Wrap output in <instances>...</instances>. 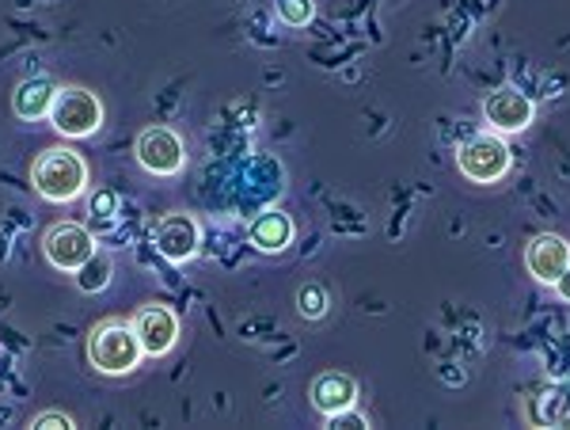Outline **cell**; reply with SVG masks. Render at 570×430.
<instances>
[{
	"label": "cell",
	"mask_w": 570,
	"mask_h": 430,
	"mask_svg": "<svg viewBox=\"0 0 570 430\" xmlns=\"http://www.w3.org/2000/svg\"><path fill=\"white\" fill-rule=\"evenodd\" d=\"M456 168L472 183H499L510 172V149H505L502 137L480 134L456 153Z\"/></svg>",
	"instance_id": "4"
},
{
	"label": "cell",
	"mask_w": 570,
	"mask_h": 430,
	"mask_svg": "<svg viewBox=\"0 0 570 430\" xmlns=\"http://www.w3.org/2000/svg\"><path fill=\"white\" fill-rule=\"evenodd\" d=\"M137 164L153 176H179L183 164H187V149H183L179 134L168 126H149L137 137Z\"/></svg>",
	"instance_id": "5"
},
{
	"label": "cell",
	"mask_w": 570,
	"mask_h": 430,
	"mask_svg": "<svg viewBox=\"0 0 570 430\" xmlns=\"http://www.w3.org/2000/svg\"><path fill=\"white\" fill-rule=\"evenodd\" d=\"M289 241H293V222H289V214H282V209L259 214L252 222V244L259 252H282V248H289Z\"/></svg>",
	"instance_id": "12"
},
{
	"label": "cell",
	"mask_w": 570,
	"mask_h": 430,
	"mask_svg": "<svg viewBox=\"0 0 570 430\" xmlns=\"http://www.w3.org/2000/svg\"><path fill=\"white\" fill-rule=\"evenodd\" d=\"M551 286H556V294H559V301H567V305H570V267H567L563 274H559V278H556V282H551Z\"/></svg>",
	"instance_id": "19"
},
{
	"label": "cell",
	"mask_w": 570,
	"mask_h": 430,
	"mask_svg": "<svg viewBox=\"0 0 570 430\" xmlns=\"http://www.w3.org/2000/svg\"><path fill=\"white\" fill-rule=\"evenodd\" d=\"M525 267L532 278H540V282H556L559 274H563L570 267V244L563 241V236H556V233H544V236H537V241L529 244V252H525Z\"/></svg>",
	"instance_id": "10"
},
{
	"label": "cell",
	"mask_w": 570,
	"mask_h": 430,
	"mask_svg": "<svg viewBox=\"0 0 570 430\" xmlns=\"http://www.w3.org/2000/svg\"><path fill=\"white\" fill-rule=\"evenodd\" d=\"M483 115L494 134H521L532 123V99L521 96L518 88H499L487 96Z\"/></svg>",
	"instance_id": "8"
},
{
	"label": "cell",
	"mask_w": 570,
	"mask_h": 430,
	"mask_svg": "<svg viewBox=\"0 0 570 430\" xmlns=\"http://www.w3.org/2000/svg\"><path fill=\"white\" fill-rule=\"evenodd\" d=\"M115 206H118L115 190H104V195H96V203H91V209H96L99 217H110V214H115Z\"/></svg>",
	"instance_id": "18"
},
{
	"label": "cell",
	"mask_w": 570,
	"mask_h": 430,
	"mask_svg": "<svg viewBox=\"0 0 570 430\" xmlns=\"http://www.w3.org/2000/svg\"><path fill=\"white\" fill-rule=\"evenodd\" d=\"M50 126L66 137H91L104 126V104L88 88H61L53 91Z\"/></svg>",
	"instance_id": "3"
},
{
	"label": "cell",
	"mask_w": 570,
	"mask_h": 430,
	"mask_svg": "<svg viewBox=\"0 0 570 430\" xmlns=\"http://www.w3.org/2000/svg\"><path fill=\"white\" fill-rule=\"evenodd\" d=\"M312 16H316V4L312 0H278V20L289 27H305Z\"/></svg>",
	"instance_id": "15"
},
{
	"label": "cell",
	"mask_w": 570,
	"mask_h": 430,
	"mask_svg": "<svg viewBox=\"0 0 570 430\" xmlns=\"http://www.w3.org/2000/svg\"><path fill=\"white\" fill-rule=\"evenodd\" d=\"M156 248L171 263L190 260L198 252V222L190 214H168L156 225Z\"/></svg>",
	"instance_id": "9"
},
{
	"label": "cell",
	"mask_w": 570,
	"mask_h": 430,
	"mask_svg": "<svg viewBox=\"0 0 570 430\" xmlns=\"http://www.w3.org/2000/svg\"><path fill=\"white\" fill-rule=\"evenodd\" d=\"M35 430H69L72 419L61 416V411H42V416H35Z\"/></svg>",
	"instance_id": "17"
},
{
	"label": "cell",
	"mask_w": 570,
	"mask_h": 430,
	"mask_svg": "<svg viewBox=\"0 0 570 430\" xmlns=\"http://www.w3.org/2000/svg\"><path fill=\"white\" fill-rule=\"evenodd\" d=\"M134 332H137V343H141L145 354H153V359H160V354H168L171 346L179 340V320L171 313L168 305H145L141 313L134 320Z\"/></svg>",
	"instance_id": "7"
},
{
	"label": "cell",
	"mask_w": 570,
	"mask_h": 430,
	"mask_svg": "<svg viewBox=\"0 0 570 430\" xmlns=\"http://www.w3.org/2000/svg\"><path fill=\"white\" fill-rule=\"evenodd\" d=\"M297 309H301V316H308V320H320L327 313V294L320 286H305L297 294Z\"/></svg>",
	"instance_id": "16"
},
{
	"label": "cell",
	"mask_w": 570,
	"mask_h": 430,
	"mask_svg": "<svg viewBox=\"0 0 570 430\" xmlns=\"http://www.w3.org/2000/svg\"><path fill=\"white\" fill-rule=\"evenodd\" d=\"M53 91H58V88H53L46 77L23 80V85L16 88V96H12V111L20 115V118H42V115H50Z\"/></svg>",
	"instance_id": "13"
},
{
	"label": "cell",
	"mask_w": 570,
	"mask_h": 430,
	"mask_svg": "<svg viewBox=\"0 0 570 430\" xmlns=\"http://www.w3.org/2000/svg\"><path fill=\"white\" fill-rule=\"evenodd\" d=\"M141 354L145 351H141V343H137L134 324H126V320H104L88 340V359L99 373H107V378L130 373L134 365L141 362Z\"/></svg>",
	"instance_id": "2"
},
{
	"label": "cell",
	"mask_w": 570,
	"mask_h": 430,
	"mask_svg": "<svg viewBox=\"0 0 570 430\" xmlns=\"http://www.w3.org/2000/svg\"><path fill=\"white\" fill-rule=\"evenodd\" d=\"M110 271H115V267H110V260H104V255L96 252L85 267L77 271V286L85 290V294H99V290L110 282Z\"/></svg>",
	"instance_id": "14"
},
{
	"label": "cell",
	"mask_w": 570,
	"mask_h": 430,
	"mask_svg": "<svg viewBox=\"0 0 570 430\" xmlns=\"http://www.w3.org/2000/svg\"><path fill=\"white\" fill-rule=\"evenodd\" d=\"M308 397L320 416H338V411L357 404V381L351 373H320V378L312 381Z\"/></svg>",
	"instance_id": "11"
},
{
	"label": "cell",
	"mask_w": 570,
	"mask_h": 430,
	"mask_svg": "<svg viewBox=\"0 0 570 430\" xmlns=\"http://www.w3.org/2000/svg\"><path fill=\"white\" fill-rule=\"evenodd\" d=\"M42 248H46V260H50L58 271L77 274L91 260V255H96V236H91L88 228L77 225V222H61V225H53L50 233H46Z\"/></svg>",
	"instance_id": "6"
},
{
	"label": "cell",
	"mask_w": 570,
	"mask_h": 430,
	"mask_svg": "<svg viewBox=\"0 0 570 430\" xmlns=\"http://www.w3.org/2000/svg\"><path fill=\"white\" fill-rule=\"evenodd\" d=\"M31 183L46 203H72L88 187V168L72 149H46L31 164Z\"/></svg>",
	"instance_id": "1"
}]
</instances>
